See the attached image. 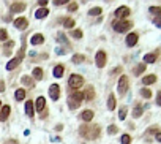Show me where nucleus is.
<instances>
[{
  "mask_svg": "<svg viewBox=\"0 0 161 144\" xmlns=\"http://www.w3.org/2000/svg\"><path fill=\"white\" fill-rule=\"evenodd\" d=\"M78 10V3H69L68 5V11H76Z\"/></svg>",
  "mask_w": 161,
  "mask_h": 144,
  "instance_id": "ea45409f",
  "label": "nucleus"
},
{
  "mask_svg": "<svg viewBox=\"0 0 161 144\" xmlns=\"http://www.w3.org/2000/svg\"><path fill=\"white\" fill-rule=\"evenodd\" d=\"M137 40H139V35L136 32H133V33H128L127 35V40H125V43H127L128 47H133L136 43H137Z\"/></svg>",
  "mask_w": 161,
  "mask_h": 144,
  "instance_id": "9b49d317",
  "label": "nucleus"
},
{
  "mask_svg": "<svg viewBox=\"0 0 161 144\" xmlns=\"http://www.w3.org/2000/svg\"><path fill=\"white\" fill-rule=\"evenodd\" d=\"M40 6H41V8H44V6L47 5V0H40V3H38Z\"/></svg>",
  "mask_w": 161,
  "mask_h": 144,
  "instance_id": "a18cd8bd",
  "label": "nucleus"
},
{
  "mask_svg": "<svg viewBox=\"0 0 161 144\" xmlns=\"http://www.w3.org/2000/svg\"><path fill=\"white\" fill-rule=\"evenodd\" d=\"M24 52H25V41L22 40V47H21V51H19V54L14 57V59H11L8 64H6V70L8 71H11V70H14L16 67H19V64L22 62V57H24Z\"/></svg>",
  "mask_w": 161,
  "mask_h": 144,
  "instance_id": "7ed1b4c3",
  "label": "nucleus"
},
{
  "mask_svg": "<svg viewBox=\"0 0 161 144\" xmlns=\"http://www.w3.org/2000/svg\"><path fill=\"white\" fill-rule=\"evenodd\" d=\"M33 111H35L33 101H25V114L29 116V117H32V116H33Z\"/></svg>",
  "mask_w": 161,
  "mask_h": 144,
  "instance_id": "a878e982",
  "label": "nucleus"
},
{
  "mask_svg": "<svg viewBox=\"0 0 161 144\" xmlns=\"http://www.w3.org/2000/svg\"><path fill=\"white\" fill-rule=\"evenodd\" d=\"M63 73H65V67L63 65H55L54 67V71H52L54 78H62V76H63Z\"/></svg>",
  "mask_w": 161,
  "mask_h": 144,
  "instance_id": "6ab92c4d",
  "label": "nucleus"
},
{
  "mask_svg": "<svg viewBox=\"0 0 161 144\" xmlns=\"http://www.w3.org/2000/svg\"><path fill=\"white\" fill-rule=\"evenodd\" d=\"M14 98H16L18 101H21V100L25 98V90H24V89H18L16 93H14Z\"/></svg>",
  "mask_w": 161,
  "mask_h": 144,
  "instance_id": "c756f323",
  "label": "nucleus"
},
{
  "mask_svg": "<svg viewBox=\"0 0 161 144\" xmlns=\"http://www.w3.org/2000/svg\"><path fill=\"white\" fill-rule=\"evenodd\" d=\"M73 64H84V62H85V56H84V54H74L73 56Z\"/></svg>",
  "mask_w": 161,
  "mask_h": 144,
  "instance_id": "cd10ccee",
  "label": "nucleus"
},
{
  "mask_svg": "<svg viewBox=\"0 0 161 144\" xmlns=\"http://www.w3.org/2000/svg\"><path fill=\"white\" fill-rule=\"evenodd\" d=\"M127 113H128V108H127V106H122L120 111H118V119L125 120V117H127Z\"/></svg>",
  "mask_w": 161,
  "mask_h": 144,
  "instance_id": "7c9ffc66",
  "label": "nucleus"
},
{
  "mask_svg": "<svg viewBox=\"0 0 161 144\" xmlns=\"http://www.w3.org/2000/svg\"><path fill=\"white\" fill-rule=\"evenodd\" d=\"M118 132V127H115V125H109V128H108V133L109 135H115Z\"/></svg>",
  "mask_w": 161,
  "mask_h": 144,
  "instance_id": "58836bf2",
  "label": "nucleus"
},
{
  "mask_svg": "<svg viewBox=\"0 0 161 144\" xmlns=\"http://www.w3.org/2000/svg\"><path fill=\"white\" fill-rule=\"evenodd\" d=\"M68 86H69V89L78 90V89H81L84 86V78L81 76V74H71L69 79H68Z\"/></svg>",
  "mask_w": 161,
  "mask_h": 144,
  "instance_id": "20e7f679",
  "label": "nucleus"
},
{
  "mask_svg": "<svg viewBox=\"0 0 161 144\" xmlns=\"http://www.w3.org/2000/svg\"><path fill=\"white\" fill-rule=\"evenodd\" d=\"M3 90H5V82L0 79V92H3Z\"/></svg>",
  "mask_w": 161,
  "mask_h": 144,
  "instance_id": "49530a36",
  "label": "nucleus"
},
{
  "mask_svg": "<svg viewBox=\"0 0 161 144\" xmlns=\"http://www.w3.org/2000/svg\"><path fill=\"white\" fill-rule=\"evenodd\" d=\"M82 100H84L82 92H79V90L71 92V93H69V97H68V106H69V109H78L81 106Z\"/></svg>",
  "mask_w": 161,
  "mask_h": 144,
  "instance_id": "f03ea898",
  "label": "nucleus"
},
{
  "mask_svg": "<svg viewBox=\"0 0 161 144\" xmlns=\"http://www.w3.org/2000/svg\"><path fill=\"white\" fill-rule=\"evenodd\" d=\"M0 109H2V101H0Z\"/></svg>",
  "mask_w": 161,
  "mask_h": 144,
  "instance_id": "09e8293b",
  "label": "nucleus"
},
{
  "mask_svg": "<svg viewBox=\"0 0 161 144\" xmlns=\"http://www.w3.org/2000/svg\"><path fill=\"white\" fill-rule=\"evenodd\" d=\"M149 11L152 13L153 16H158V15H161V6H150Z\"/></svg>",
  "mask_w": 161,
  "mask_h": 144,
  "instance_id": "72a5a7b5",
  "label": "nucleus"
},
{
  "mask_svg": "<svg viewBox=\"0 0 161 144\" xmlns=\"http://www.w3.org/2000/svg\"><path fill=\"white\" fill-rule=\"evenodd\" d=\"M115 106H117L115 95H114V93H111V95H109V98H108V109H109V111H114Z\"/></svg>",
  "mask_w": 161,
  "mask_h": 144,
  "instance_id": "4be33fe9",
  "label": "nucleus"
},
{
  "mask_svg": "<svg viewBox=\"0 0 161 144\" xmlns=\"http://www.w3.org/2000/svg\"><path fill=\"white\" fill-rule=\"evenodd\" d=\"M21 82H22L25 87H29V89H32L35 86V81H33L32 76H22V78H21Z\"/></svg>",
  "mask_w": 161,
  "mask_h": 144,
  "instance_id": "412c9836",
  "label": "nucleus"
},
{
  "mask_svg": "<svg viewBox=\"0 0 161 144\" xmlns=\"http://www.w3.org/2000/svg\"><path fill=\"white\" fill-rule=\"evenodd\" d=\"M112 27H114L115 32L125 33V32H128L131 27H133V22H130V21H117V22L112 24Z\"/></svg>",
  "mask_w": 161,
  "mask_h": 144,
  "instance_id": "39448f33",
  "label": "nucleus"
},
{
  "mask_svg": "<svg viewBox=\"0 0 161 144\" xmlns=\"http://www.w3.org/2000/svg\"><path fill=\"white\" fill-rule=\"evenodd\" d=\"M128 87H130V81H128V76H125V74H122L120 79H118V84H117V89H118V95H123L127 93L128 90Z\"/></svg>",
  "mask_w": 161,
  "mask_h": 144,
  "instance_id": "423d86ee",
  "label": "nucleus"
},
{
  "mask_svg": "<svg viewBox=\"0 0 161 144\" xmlns=\"http://www.w3.org/2000/svg\"><path fill=\"white\" fill-rule=\"evenodd\" d=\"M13 46H14V41H13V40H11V41L8 40V41H6V44H5V47H6V49H11Z\"/></svg>",
  "mask_w": 161,
  "mask_h": 144,
  "instance_id": "a19ab883",
  "label": "nucleus"
},
{
  "mask_svg": "<svg viewBox=\"0 0 161 144\" xmlns=\"http://www.w3.org/2000/svg\"><path fill=\"white\" fill-rule=\"evenodd\" d=\"M155 139H156L158 142H161V132H156V133H155Z\"/></svg>",
  "mask_w": 161,
  "mask_h": 144,
  "instance_id": "c03bdc74",
  "label": "nucleus"
},
{
  "mask_svg": "<svg viewBox=\"0 0 161 144\" xmlns=\"http://www.w3.org/2000/svg\"><path fill=\"white\" fill-rule=\"evenodd\" d=\"M10 111H11V108H10L8 105H6V106H2V109H0V122H5L6 119H8Z\"/></svg>",
  "mask_w": 161,
  "mask_h": 144,
  "instance_id": "2eb2a0df",
  "label": "nucleus"
},
{
  "mask_svg": "<svg viewBox=\"0 0 161 144\" xmlns=\"http://www.w3.org/2000/svg\"><path fill=\"white\" fill-rule=\"evenodd\" d=\"M43 41H44L43 33H33L32 38H30V43H32V44H35V46H37V44H41Z\"/></svg>",
  "mask_w": 161,
  "mask_h": 144,
  "instance_id": "dca6fc26",
  "label": "nucleus"
},
{
  "mask_svg": "<svg viewBox=\"0 0 161 144\" xmlns=\"http://www.w3.org/2000/svg\"><path fill=\"white\" fill-rule=\"evenodd\" d=\"M65 3H68L66 0H55L54 2V5H65Z\"/></svg>",
  "mask_w": 161,
  "mask_h": 144,
  "instance_id": "37998d69",
  "label": "nucleus"
},
{
  "mask_svg": "<svg viewBox=\"0 0 161 144\" xmlns=\"http://www.w3.org/2000/svg\"><path fill=\"white\" fill-rule=\"evenodd\" d=\"M141 97H144V98H152V90L150 89H141Z\"/></svg>",
  "mask_w": 161,
  "mask_h": 144,
  "instance_id": "473e14b6",
  "label": "nucleus"
},
{
  "mask_svg": "<svg viewBox=\"0 0 161 144\" xmlns=\"http://www.w3.org/2000/svg\"><path fill=\"white\" fill-rule=\"evenodd\" d=\"M101 13H103V10L100 8V6H95V8H92V10L89 11V15L90 16H100Z\"/></svg>",
  "mask_w": 161,
  "mask_h": 144,
  "instance_id": "2f4dec72",
  "label": "nucleus"
},
{
  "mask_svg": "<svg viewBox=\"0 0 161 144\" xmlns=\"http://www.w3.org/2000/svg\"><path fill=\"white\" fill-rule=\"evenodd\" d=\"M49 97H51L52 101H57L60 97V86L59 84H52L49 87Z\"/></svg>",
  "mask_w": 161,
  "mask_h": 144,
  "instance_id": "1a4fd4ad",
  "label": "nucleus"
},
{
  "mask_svg": "<svg viewBox=\"0 0 161 144\" xmlns=\"http://www.w3.org/2000/svg\"><path fill=\"white\" fill-rule=\"evenodd\" d=\"M44 106H46V100H44V97H38V98H37V103L33 105V108L40 113V111H43V109H44Z\"/></svg>",
  "mask_w": 161,
  "mask_h": 144,
  "instance_id": "a211bd4d",
  "label": "nucleus"
},
{
  "mask_svg": "<svg viewBox=\"0 0 161 144\" xmlns=\"http://www.w3.org/2000/svg\"><path fill=\"white\" fill-rule=\"evenodd\" d=\"M142 113H144L142 105H136L134 109H133V117H134V119H139V117L142 116Z\"/></svg>",
  "mask_w": 161,
  "mask_h": 144,
  "instance_id": "b1692460",
  "label": "nucleus"
},
{
  "mask_svg": "<svg viewBox=\"0 0 161 144\" xmlns=\"http://www.w3.org/2000/svg\"><path fill=\"white\" fill-rule=\"evenodd\" d=\"M11 144H18V142H16V141H13V142H11Z\"/></svg>",
  "mask_w": 161,
  "mask_h": 144,
  "instance_id": "de8ad7c7",
  "label": "nucleus"
},
{
  "mask_svg": "<svg viewBox=\"0 0 161 144\" xmlns=\"http://www.w3.org/2000/svg\"><path fill=\"white\" fill-rule=\"evenodd\" d=\"M106 60H108V57H106V52H104V51H98V52H96L95 64H96L98 68H103L104 65H106Z\"/></svg>",
  "mask_w": 161,
  "mask_h": 144,
  "instance_id": "6e6552de",
  "label": "nucleus"
},
{
  "mask_svg": "<svg viewBox=\"0 0 161 144\" xmlns=\"http://www.w3.org/2000/svg\"><path fill=\"white\" fill-rule=\"evenodd\" d=\"M120 144H131V136L130 135H122Z\"/></svg>",
  "mask_w": 161,
  "mask_h": 144,
  "instance_id": "c9c22d12",
  "label": "nucleus"
},
{
  "mask_svg": "<svg viewBox=\"0 0 161 144\" xmlns=\"http://www.w3.org/2000/svg\"><path fill=\"white\" fill-rule=\"evenodd\" d=\"M82 97L85 98L87 101L93 100V98H95V89H93V86H89V87L85 89V92L82 93Z\"/></svg>",
  "mask_w": 161,
  "mask_h": 144,
  "instance_id": "ddd939ff",
  "label": "nucleus"
},
{
  "mask_svg": "<svg viewBox=\"0 0 161 144\" xmlns=\"http://www.w3.org/2000/svg\"><path fill=\"white\" fill-rule=\"evenodd\" d=\"M62 22H63V27H66V29H73L74 27V19H71V18L62 19Z\"/></svg>",
  "mask_w": 161,
  "mask_h": 144,
  "instance_id": "c85d7f7f",
  "label": "nucleus"
},
{
  "mask_svg": "<svg viewBox=\"0 0 161 144\" xmlns=\"http://www.w3.org/2000/svg\"><path fill=\"white\" fill-rule=\"evenodd\" d=\"M0 41H8V32L5 29H0Z\"/></svg>",
  "mask_w": 161,
  "mask_h": 144,
  "instance_id": "e433bc0d",
  "label": "nucleus"
},
{
  "mask_svg": "<svg viewBox=\"0 0 161 144\" xmlns=\"http://www.w3.org/2000/svg\"><path fill=\"white\" fill-rule=\"evenodd\" d=\"M131 15V10L128 8V6H118V8L115 10L114 16L118 19V21H125V18H128Z\"/></svg>",
  "mask_w": 161,
  "mask_h": 144,
  "instance_id": "0eeeda50",
  "label": "nucleus"
},
{
  "mask_svg": "<svg viewBox=\"0 0 161 144\" xmlns=\"http://www.w3.org/2000/svg\"><path fill=\"white\" fill-rule=\"evenodd\" d=\"M156 74H147V76L142 78V84L144 86H150V84H155L156 82Z\"/></svg>",
  "mask_w": 161,
  "mask_h": 144,
  "instance_id": "f3484780",
  "label": "nucleus"
},
{
  "mask_svg": "<svg viewBox=\"0 0 161 144\" xmlns=\"http://www.w3.org/2000/svg\"><path fill=\"white\" fill-rule=\"evenodd\" d=\"M47 15H49V10H46V8H40L35 11V18L37 19H44Z\"/></svg>",
  "mask_w": 161,
  "mask_h": 144,
  "instance_id": "393cba45",
  "label": "nucleus"
},
{
  "mask_svg": "<svg viewBox=\"0 0 161 144\" xmlns=\"http://www.w3.org/2000/svg\"><path fill=\"white\" fill-rule=\"evenodd\" d=\"M11 13H22L25 10V3L22 2H16V3H11Z\"/></svg>",
  "mask_w": 161,
  "mask_h": 144,
  "instance_id": "4468645a",
  "label": "nucleus"
},
{
  "mask_svg": "<svg viewBox=\"0 0 161 144\" xmlns=\"http://www.w3.org/2000/svg\"><path fill=\"white\" fill-rule=\"evenodd\" d=\"M145 68H147L145 64H139V65H136L134 68H133V73H134L136 76H141V74L145 71Z\"/></svg>",
  "mask_w": 161,
  "mask_h": 144,
  "instance_id": "5701e85b",
  "label": "nucleus"
},
{
  "mask_svg": "<svg viewBox=\"0 0 161 144\" xmlns=\"http://www.w3.org/2000/svg\"><path fill=\"white\" fill-rule=\"evenodd\" d=\"M81 119H82L84 122H90V120L93 119V111H92V109H85V111H82Z\"/></svg>",
  "mask_w": 161,
  "mask_h": 144,
  "instance_id": "aec40b11",
  "label": "nucleus"
},
{
  "mask_svg": "<svg viewBox=\"0 0 161 144\" xmlns=\"http://www.w3.org/2000/svg\"><path fill=\"white\" fill-rule=\"evenodd\" d=\"M79 133L82 138H87V139H96L98 136L101 135V128L100 125H82L79 128Z\"/></svg>",
  "mask_w": 161,
  "mask_h": 144,
  "instance_id": "f257e3e1",
  "label": "nucleus"
},
{
  "mask_svg": "<svg viewBox=\"0 0 161 144\" xmlns=\"http://www.w3.org/2000/svg\"><path fill=\"white\" fill-rule=\"evenodd\" d=\"M156 105H158V106H161V90L156 93Z\"/></svg>",
  "mask_w": 161,
  "mask_h": 144,
  "instance_id": "79ce46f5",
  "label": "nucleus"
},
{
  "mask_svg": "<svg viewBox=\"0 0 161 144\" xmlns=\"http://www.w3.org/2000/svg\"><path fill=\"white\" fill-rule=\"evenodd\" d=\"M153 24H155L158 29H161V15L158 16H153Z\"/></svg>",
  "mask_w": 161,
  "mask_h": 144,
  "instance_id": "4c0bfd02",
  "label": "nucleus"
},
{
  "mask_svg": "<svg viewBox=\"0 0 161 144\" xmlns=\"http://www.w3.org/2000/svg\"><path fill=\"white\" fill-rule=\"evenodd\" d=\"M14 27L19 30H25L27 27H29V19L27 18H18L14 19Z\"/></svg>",
  "mask_w": 161,
  "mask_h": 144,
  "instance_id": "9d476101",
  "label": "nucleus"
},
{
  "mask_svg": "<svg viewBox=\"0 0 161 144\" xmlns=\"http://www.w3.org/2000/svg\"><path fill=\"white\" fill-rule=\"evenodd\" d=\"M158 56H159L158 51L150 52V54H145V56H144V64H145V65H147V64H155L156 59H158Z\"/></svg>",
  "mask_w": 161,
  "mask_h": 144,
  "instance_id": "f8f14e48",
  "label": "nucleus"
},
{
  "mask_svg": "<svg viewBox=\"0 0 161 144\" xmlns=\"http://www.w3.org/2000/svg\"><path fill=\"white\" fill-rule=\"evenodd\" d=\"M32 78L37 79V81L43 79V70H41L40 67H35V68H33V76H32Z\"/></svg>",
  "mask_w": 161,
  "mask_h": 144,
  "instance_id": "bb28decb",
  "label": "nucleus"
},
{
  "mask_svg": "<svg viewBox=\"0 0 161 144\" xmlns=\"http://www.w3.org/2000/svg\"><path fill=\"white\" fill-rule=\"evenodd\" d=\"M71 37L76 38V40H81V38H82V30H79V29L74 30V29H73V30H71Z\"/></svg>",
  "mask_w": 161,
  "mask_h": 144,
  "instance_id": "f704fd0d",
  "label": "nucleus"
}]
</instances>
